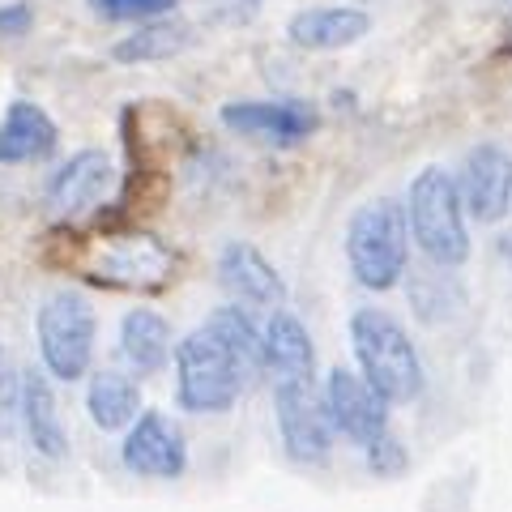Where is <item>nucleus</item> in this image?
<instances>
[{"instance_id":"f3484780","label":"nucleus","mask_w":512,"mask_h":512,"mask_svg":"<svg viewBox=\"0 0 512 512\" xmlns=\"http://www.w3.org/2000/svg\"><path fill=\"white\" fill-rule=\"evenodd\" d=\"M261 333H265V367L274 372V380H316V346L299 316L278 308Z\"/></svg>"},{"instance_id":"f8f14e48","label":"nucleus","mask_w":512,"mask_h":512,"mask_svg":"<svg viewBox=\"0 0 512 512\" xmlns=\"http://www.w3.org/2000/svg\"><path fill=\"white\" fill-rule=\"evenodd\" d=\"M111 180H116L111 158L103 150H82V154H73L69 163L52 175V184H47V205H52L56 218L73 222L77 214L94 210V205L107 197Z\"/></svg>"},{"instance_id":"0eeeda50","label":"nucleus","mask_w":512,"mask_h":512,"mask_svg":"<svg viewBox=\"0 0 512 512\" xmlns=\"http://www.w3.org/2000/svg\"><path fill=\"white\" fill-rule=\"evenodd\" d=\"M222 124L231 133L248 137V141H261V146H299L316 133V107L303 103V99H239L222 107Z\"/></svg>"},{"instance_id":"4be33fe9","label":"nucleus","mask_w":512,"mask_h":512,"mask_svg":"<svg viewBox=\"0 0 512 512\" xmlns=\"http://www.w3.org/2000/svg\"><path fill=\"white\" fill-rule=\"evenodd\" d=\"M367 466H372V474L376 478H397L406 470V448L397 444V436H376L372 444H367Z\"/></svg>"},{"instance_id":"1a4fd4ad","label":"nucleus","mask_w":512,"mask_h":512,"mask_svg":"<svg viewBox=\"0 0 512 512\" xmlns=\"http://www.w3.org/2000/svg\"><path fill=\"white\" fill-rule=\"evenodd\" d=\"M320 393H325L333 431H342L346 440L367 448L376 436L389 431V402H384L359 372H350V367H333Z\"/></svg>"},{"instance_id":"412c9836","label":"nucleus","mask_w":512,"mask_h":512,"mask_svg":"<svg viewBox=\"0 0 512 512\" xmlns=\"http://www.w3.org/2000/svg\"><path fill=\"white\" fill-rule=\"evenodd\" d=\"M180 0H90V9L107 22H154L171 13Z\"/></svg>"},{"instance_id":"f03ea898","label":"nucleus","mask_w":512,"mask_h":512,"mask_svg":"<svg viewBox=\"0 0 512 512\" xmlns=\"http://www.w3.org/2000/svg\"><path fill=\"white\" fill-rule=\"evenodd\" d=\"M350 346L359 359V376L389 406H406L423 393V363L402 320L380 308H359L350 316Z\"/></svg>"},{"instance_id":"423d86ee","label":"nucleus","mask_w":512,"mask_h":512,"mask_svg":"<svg viewBox=\"0 0 512 512\" xmlns=\"http://www.w3.org/2000/svg\"><path fill=\"white\" fill-rule=\"evenodd\" d=\"M274 414L286 453L303 466H320L333 453V419L316 380H274Z\"/></svg>"},{"instance_id":"2eb2a0df","label":"nucleus","mask_w":512,"mask_h":512,"mask_svg":"<svg viewBox=\"0 0 512 512\" xmlns=\"http://www.w3.org/2000/svg\"><path fill=\"white\" fill-rule=\"evenodd\" d=\"M367 30H372V18L363 9H299L291 22H286V39H291L299 52H338V47L359 43Z\"/></svg>"},{"instance_id":"4468645a","label":"nucleus","mask_w":512,"mask_h":512,"mask_svg":"<svg viewBox=\"0 0 512 512\" xmlns=\"http://www.w3.org/2000/svg\"><path fill=\"white\" fill-rule=\"evenodd\" d=\"M56 124L39 103H9L5 120H0V163L5 167H22V163H43L56 154Z\"/></svg>"},{"instance_id":"7ed1b4c3","label":"nucleus","mask_w":512,"mask_h":512,"mask_svg":"<svg viewBox=\"0 0 512 512\" xmlns=\"http://www.w3.org/2000/svg\"><path fill=\"white\" fill-rule=\"evenodd\" d=\"M406 222H410V239L436 269H461L470 261L466 205H461L457 180L444 167H423L410 180Z\"/></svg>"},{"instance_id":"f257e3e1","label":"nucleus","mask_w":512,"mask_h":512,"mask_svg":"<svg viewBox=\"0 0 512 512\" xmlns=\"http://www.w3.org/2000/svg\"><path fill=\"white\" fill-rule=\"evenodd\" d=\"M175 397L188 414H227L239 393L256 380V372L222 342L210 325L192 329L184 342H175Z\"/></svg>"},{"instance_id":"9d476101","label":"nucleus","mask_w":512,"mask_h":512,"mask_svg":"<svg viewBox=\"0 0 512 512\" xmlns=\"http://www.w3.org/2000/svg\"><path fill=\"white\" fill-rule=\"evenodd\" d=\"M457 192L470 218L500 222L512 210V154L504 146H495V141L474 146L466 154V163H461Z\"/></svg>"},{"instance_id":"aec40b11","label":"nucleus","mask_w":512,"mask_h":512,"mask_svg":"<svg viewBox=\"0 0 512 512\" xmlns=\"http://www.w3.org/2000/svg\"><path fill=\"white\" fill-rule=\"evenodd\" d=\"M192 39V30L184 22H171V18H154L141 30H133L128 39L116 43V60L120 64H150V60H171L180 56Z\"/></svg>"},{"instance_id":"ddd939ff","label":"nucleus","mask_w":512,"mask_h":512,"mask_svg":"<svg viewBox=\"0 0 512 512\" xmlns=\"http://www.w3.org/2000/svg\"><path fill=\"white\" fill-rule=\"evenodd\" d=\"M218 278L222 286L239 299V303H252V308H269L278 312L286 303V282L274 265L261 256V248L248 244V239H235V244L222 248L218 256Z\"/></svg>"},{"instance_id":"6ab92c4d","label":"nucleus","mask_w":512,"mask_h":512,"mask_svg":"<svg viewBox=\"0 0 512 512\" xmlns=\"http://www.w3.org/2000/svg\"><path fill=\"white\" fill-rule=\"evenodd\" d=\"M86 410L90 423L99 431H124L137 423L141 414V389L133 376L124 372H94L86 389Z\"/></svg>"},{"instance_id":"6e6552de","label":"nucleus","mask_w":512,"mask_h":512,"mask_svg":"<svg viewBox=\"0 0 512 512\" xmlns=\"http://www.w3.org/2000/svg\"><path fill=\"white\" fill-rule=\"evenodd\" d=\"M120 461H124V470L137 478H158V483L184 478L188 444H184L180 423L167 419L163 410H141L120 444Z\"/></svg>"},{"instance_id":"5701e85b","label":"nucleus","mask_w":512,"mask_h":512,"mask_svg":"<svg viewBox=\"0 0 512 512\" xmlns=\"http://www.w3.org/2000/svg\"><path fill=\"white\" fill-rule=\"evenodd\" d=\"M30 22H35V13H30L26 0H13V5L0 9V35H26Z\"/></svg>"},{"instance_id":"20e7f679","label":"nucleus","mask_w":512,"mask_h":512,"mask_svg":"<svg viewBox=\"0 0 512 512\" xmlns=\"http://www.w3.org/2000/svg\"><path fill=\"white\" fill-rule=\"evenodd\" d=\"M346 261L367 291H393L410 265V222L406 205L376 197L359 205L346 222Z\"/></svg>"},{"instance_id":"9b49d317","label":"nucleus","mask_w":512,"mask_h":512,"mask_svg":"<svg viewBox=\"0 0 512 512\" xmlns=\"http://www.w3.org/2000/svg\"><path fill=\"white\" fill-rule=\"evenodd\" d=\"M86 278L99 286H163L171 278V252L154 235H116L99 248Z\"/></svg>"},{"instance_id":"a211bd4d","label":"nucleus","mask_w":512,"mask_h":512,"mask_svg":"<svg viewBox=\"0 0 512 512\" xmlns=\"http://www.w3.org/2000/svg\"><path fill=\"white\" fill-rule=\"evenodd\" d=\"M120 355L137 376H158L171 359V325L154 308H128L120 320Z\"/></svg>"},{"instance_id":"dca6fc26","label":"nucleus","mask_w":512,"mask_h":512,"mask_svg":"<svg viewBox=\"0 0 512 512\" xmlns=\"http://www.w3.org/2000/svg\"><path fill=\"white\" fill-rule=\"evenodd\" d=\"M18 410H22V423H26V436L30 448L43 457H69V436L60 427V410H56V393H52V380L47 372H22V393H18Z\"/></svg>"},{"instance_id":"39448f33","label":"nucleus","mask_w":512,"mask_h":512,"mask_svg":"<svg viewBox=\"0 0 512 512\" xmlns=\"http://www.w3.org/2000/svg\"><path fill=\"white\" fill-rule=\"evenodd\" d=\"M35 338L47 376L64 384L82 380L94 359V338H99V316H94L90 299L77 291H56L35 316Z\"/></svg>"}]
</instances>
